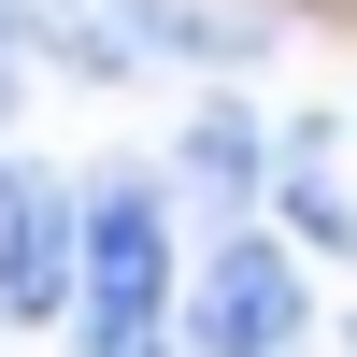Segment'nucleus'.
<instances>
[{
    "mask_svg": "<svg viewBox=\"0 0 357 357\" xmlns=\"http://www.w3.org/2000/svg\"><path fill=\"white\" fill-rule=\"evenodd\" d=\"M114 15H129L143 43H172V57H257V43H272L243 0H114Z\"/></svg>",
    "mask_w": 357,
    "mask_h": 357,
    "instance_id": "20e7f679",
    "label": "nucleus"
},
{
    "mask_svg": "<svg viewBox=\"0 0 357 357\" xmlns=\"http://www.w3.org/2000/svg\"><path fill=\"white\" fill-rule=\"evenodd\" d=\"M0 114H15V15H0Z\"/></svg>",
    "mask_w": 357,
    "mask_h": 357,
    "instance_id": "6e6552de",
    "label": "nucleus"
},
{
    "mask_svg": "<svg viewBox=\"0 0 357 357\" xmlns=\"http://www.w3.org/2000/svg\"><path fill=\"white\" fill-rule=\"evenodd\" d=\"M72 257H86V200L72 186H0V314H57L72 301Z\"/></svg>",
    "mask_w": 357,
    "mask_h": 357,
    "instance_id": "7ed1b4c3",
    "label": "nucleus"
},
{
    "mask_svg": "<svg viewBox=\"0 0 357 357\" xmlns=\"http://www.w3.org/2000/svg\"><path fill=\"white\" fill-rule=\"evenodd\" d=\"M301 272H286L272 243H229L215 272H200V301H186V343H229V357H272V343H301Z\"/></svg>",
    "mask_w": 357,
    "mask_h": 357,
    "instance_id": "f03ea898",
    "label": "nucleus"
},
{
    "mask_svg": "<svg viewBox=\"0 0 357 357\" xmlns=\"http://www.w3.org/2000/svg\"><path fill=\"white\" fill-rule=\"evenodd\" d=\"M29 43H57V57H86V72H129V43H114L86 0H29Z\"/></svg>",
    "mask_w": 357,
    "mask_h": 357,
    "instance_id": "39448f33",
    "label": "nucleus"
},
{
    "mask_svg": "<svg viewBox=\"0 0 357 357\" xmlns=\"http://www.w3.org/2000/svg\"><path fill=\"white\" fill-rule=\"evenodd\" d=\"M186 172H200V186H257V129H243V114H200V129H186Z\"/></svg>",
    "mask_w": 357,
    "mask_h": 357,
    "instance_id": "423d86ee",
    "label": "nucleus"
},
{
    "mask_svg": "<svg viewBox=\"0 0 357 357\" xmlns=\"http://www.w3.org/2000/svg\"><path fill=\"white\" fill-rule=\"evenodd\" d=\"M286 215H301V243H357V200L329 172H286Z\"/></svg>",
    "mask_w": 357,
    "mask_h": 357,
    "instance_id": "0eeeda50",
    "label": "nucleus"
},
{
    "mask_svg": "<svg viewBox=\"0 0 357 357\" xmlns=\"http://www.w3.org/2000/svg\"><path fill=\"white\" fill-rule=\"evenodd\" d=\"M86 343H143L172 314V243H158V186H86Z\"/></svg>",
    "mask_w": 357,
    "mask_h": 357,
    "instance_id": "f257e3e1",
    "label": "nucleus"
}]
</instances>
